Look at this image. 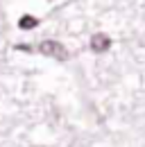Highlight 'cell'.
Listing matches in <instances>:
<instances>
[{
  "label": "cell",
  "instance_id": "6da1fadb",
  "mask_svg": "<svg viewBox=\"0 0 145 147\" xmlns=\"http://www.w3.org/2000/svg\"><path fill=\"white\" fill-rule=\"evenodd\" d=\"M41 55H45V57H52V59H57V61H66L68 59V50L59 43V41H41L39 43V48H36Z\"/></svg>",
  "mask_w": 145,
  "mask_h": 147
},
{
  "label": "cell",
  "instance_id": "7a4b0ae2",
  "mask_svg": "<svg viewBox=\"0 0 145 147\" xmlns=\"http://www.w3.org/2000/svg\"><path fill=\"white\" fill-rule=\"evenodd\" d=\"M89 45H91V50H93V52L102 55V52H107L109 48H111V38H109L107 34H102V32H95V34L91 36Z\"/></svg>",
  "mask_w": 145,
  "mask_h": 147
},
{
  "label": "cell",
  "instance_id": "3957f363",
  "mask_svg": "<svg viewBox=\"0 0 145 147\" xmlns=\"http://www.w3.org/2000/svg\"><path fill=\"white\" fill-rule=\"evenodd\" d=\"M36 25H39V18H34V16H20V20H18L20 30H32Z\"/></svg>",
  "mask_w": 145,
  "mask_h": 147
}]
</instances>
